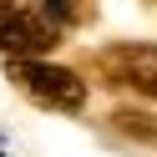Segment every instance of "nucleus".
<instances>
[{
	"instance_id": "obj_1",
	"label": "nucleus",
	"mask_w": 157,
	"mask_h": 157,
	"mask_svg": "<svg viewBox=\"0 0 157 157\" xmlns=\"http://www.w3.org/2000/svg\"><path fill=\"white\" fill-rule=\"evenodd\" d=\"M10 81L21 86L31 101L51 106V112H81L86 106V81L76 71H66V66H46L36 61V56H10Z\"/></svg>"
},
{
	"instance_id": "obj_2",
	"label": "nucleus",
	"mask_w": 157,
	"mask_h": 157,
	"mask_svg": "<svg viewBox=\"0 0 157 157\" xmlns=\"http://www.w3.org/2000/svg\"><path fill=\"white\" fill-rule=\"evenodd\" d=\"M61 25L31 0H0V51L5 56H41L56 46Z\"/></svg>"
},
{
	"instance_id": "obj_3",
	"label": "nucleus",
	"mask_w": 157,
	"mask_h": 157,
	"mask_svg": "<svg viewBox=\"0 0 157 157\" xmlns=\"http://www.w3.org/2000/svg\"><path fill=\"white\" fill-rule=\"evenodd\" d=\"M96 66H101L106 86L157 96V46H112V51H101Z\"/></svg>"
}]
</instances>
